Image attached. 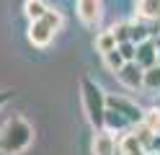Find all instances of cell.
Here are the masks:
<instances>
[{"mask_svg":"<svg viewBox=\"0 0 160 155\" xmlns=\"http://www.w3.org/2000/svg\"><path fill=\"white\" fill-rule=\"evenodd\" d=\"M78 16L85 26H96L103 18V3L101 0H78Z\"/></svg>","mask_w":160,"mask_h":155,"instance_id":"277c9868","label":"cell"},{"mask_svg":"<svg viewBox=\"0 0 160 155\" xmlns=\"http://www.w3.org/2000/svg\"><path fill=\"white\" fill-rule=\"evenodd\" d=\"M142 75H145V70L137 62H124V67L116 72L119 83L127 85V88H142Z\"/></svg>","mask_w":160,"mask_h":155,"instance_id":"8992f818","label":"cell"},{"mask_svg":"<svg viewBox=\"0 0 160 155\" xmlns=\"http://www.w3.org/2000/svg\"><path fill=\"white\" fill-rule=\"evenodd\" d=\"M145 155H160V150H150V152H145Z\"/></svg>","mask_w":160,"mask_h":155,"instance_id":"d6986e66","label":"cell"},{"mask_svg":"<svg viewBox=\"0 0 160 155\" xmlns=\"http://www.w3.org/2000/svg\"><path fill=\"white\" fill-rule=\"evenodd\" d=\"M111 34L116 39V44H124V41H132V21H122V23L111 26Z\"/></svg>","mask_w":160,"mask_h":155,"instance_id":"7c38bea8","label":"cell"},{"mask_svg":"<svg viewBox=\"0 0 160 155\" xmlns=\"http://www.w3.org/2000/svg\"><path fill=\"white\" fill-rule=\"evenodd\" d=\"M134 62H137L142 70H150V67L158 65V47H155L152 39H147V41H142V44H137V59H134Z\"/></svg>","mask_w":160,"mask_h":155,"instance_id":"52a82bcc","label":"cell"},{"mask_svg":"<svg viewBox=\"0 0 160 155\" xmlns=\"http://www.w3.org/2000/svg\"><path fill=\"white\" fill-rule=\"evenodd\" d=\"M47 10H49V5L44 3V0H26L23 3V13H26V18L31 21H42L44 16H47Z\"/></svg>","mask_w":160,"mask_h":155,"instance_id":"30bf717a","label":"cell"},{"mask_svg":"<svg viewBox=\"0 0 160 155\" xmlns=\"http://www.w3.org/2000/svg\"><path fill=\"white\" fill-rule=\"evenodd\" d=\"M142 88H147V90H160V65L145 70V75H142Z\"/></svg>","mask_w":160,"mask_h":155,"instance_id":"4fadbf2b","label":"cell"},{"mask_svg":"<svg viewBox=\"0 0 160 155\" xmlns=\"http://www.w3.org/2000/svg\"><path fill=\"white\" fill-rule=\"evenodd\" d=\"M119 44H116V39H114V34H111V28L108 31H101V34L96 36V49L101 52V57L103 54H108V52H114Z\"/></svg>","mask_w":160,"mask_h":155,"instance_id":"8fae6325","label":"cell"},{"mask_svg":"<svg viewBox=\"0 0 160 155\" xmlns=\"http://www.w3.org/2000/svg\"><path fill=\"white\" fill-rule=\"evenodd\" d=\"M11 98H13V90H0V109H3Z\"/></svg>","mask_w":160,"mask_h":155,"instance_id":"ac0fdd59","label":"cell"},{"mask_svg":"<svg viewBox=\"0 0 160 155\" xmlns=\"http://www.w3.org/2000/svg\"><path fill=\"white\" fill-rule=\"evenodd\" d=\"M34 140V127L21 114H13L0 127V155H18L23 152Z\"/></svg>","mask_w":160,"mask_h":155,"instance_id":"6da1fadb","label":"cell"},{"mask_svg":"<svg viewBox=\"0 0 160 155\" xmlns=\"http://www.w3.org/2000/svg\"><path fill=\"white\" fill-rule=\"evenodd\" d=\"M103 65L111 70V72H119L124 67V57L119 54V49H114V52H108V54H103Z\"/></svg>","mask_w":160,"mask_h":155,"instance_id":"9a60e30c","label":"cell"},{"mask_svg":"<svg viewBox=\"0 0 160 155\" xmlns=\"http://www.w3.org/2000/svg\"><path fill=\"white\" fill-rule=\"evenodd\" d=\"M91 152L93 155H116V137L106 129H96Z\"/></svg>","mask_w":160,"mask_h":155,"instance_id":"5b68a950","label":"cell"},{"mask_svg":"<svg viewBox=\"0 0 160 155\" xmlns=\"http://www.w3.org/2000/svg\"><path fill=\"white\" fill-rule=\"evenodd\" d=\"M158 65H160V49H158Z\"/></svg>","mask_w":160,"mask_h":155,"instance_id":"ffe728a7","label":"cell"},{"mask_svg":"<svg viewBox=\"0 0 160 155\" xmlns=\"http://www.w3.org/2000/svg\"><path fill=\"white\" fill-rule=\"evenodd\" d=\"M42 21H44V23H47L49 28L54 31V34H57V31L62 28V23H65V18H62V13H59V10H54V8H49V10H47V16H44Z\"/></svg>","mask_w":160,"mask_h":155,"instance_id":"5bb4252c","label":"cell"},{"mask_svg":"<svg viewBox=\"0 0 160 155\" xmlns=\"http://www.w3.org/2000/svg\"><path fill=\"white\" fill-rule=\"evenodd\" d=\"M119 54L124 57V62H134L137 59V44L134 41H124V44H119Z\"/></svg>","mask_w":160,"mask_h":155,"instance_id":"e0dca14e","label":"cell"},{"mask_svg":"<svg viewBox=\"0 0 160 155\" xmlns=\"http://www.w3.org/2000/svg\"><path fill=\"white\" fill-rule=\"evenodd\" d=\"M80 96H83V109L88 121L96 129H103V116H106V93L93 78H83L80 80Z\"/></svg>","mask_w":160,"mask_h":155,"instance_id":"7a4b0ae2","label":"cell"},{"mask_svg":"<svg viewBox=\"0 0 160 155\" xmlns=\"http://www.w3.org/2000/svg\"><path fill=\"white\" fill-rule=\"evenodd\" d=\"M116 150H119V155H145V152H147V150L142 147V142L132 134V129L116 137Z\"/></svg>","mask_w":160,"mask_h":155,"instance_id":"ba28073f","label":"cell"},{"mask_svg":"<svg viewBox=\"0 0 160 155\" xmlns=\"http://www.w3.org/2000/svg\"><path fill=\"white\" fill-rule=\"evenodd\" d=\"M52 39H54V31L49 28L44 21H34V23L28 26V41H31L34 47H47Z\"/></svg>","mask_w":160,"mask_h":155,"instance_id":"9c48e42d","label":"cell"},{"mask_svg":"<svg viewBox=\"0 0 160 155\" xmlns=\"http://www.w3.org/2000/svg\"><path fill=\"white\" fill-rule=\"evenodd\" d=\"M106 109L122 114V116L132 124V127L145 119V111L139 109L134 101H129V98H124V96H116V93H106Z\"/></svg>","mask_w":160,"mask_h":155,"instance_id":"3957f363","label":"cell"},{"mask_svg":"<svg viewBox=\"0 0 160 155\" xmlns=\"http://www.w3.org/2000/svg\"><path fill=\"white\" fill-rule=\"evenodd\" d=\"M142 124H145L147 129H152V132L158 134V132H160V109H147Z\"/></svg>","mask_w":160,"mask_h":155,"instance_id":"2e32d148","label":"cell"}]
</instances>
